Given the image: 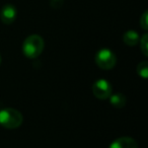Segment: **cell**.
Instances as JSON below:
<instances>
[{
	"instance_id": "obj_1",
	"label": "cell",
	"mask_w": 148,
	"mask_h": 148,
	"mask_svg": "<svg viewBox=\"0 0 148 148\" xmlns=\"http://www.w3.org/2000/svg\"><path fill=\"white\" fill-rule=\"evenodd\" d=\"M45 43L41 36L31 35L25 40L23 44V55L29 59H36L42 54Z\"/></svg>"
},
{
	"instance_id": "obj_2",
	"label": "cell",
	"mask_w": 148,
	"mask_h": 148,
	"mask_svg": "<svg viewBox=\"0 0 148 148\" xmlns=\"http://www.w3.org/2000/svg\"><path fill=\"white\" fill-rule=\"evenodd\" d=\"M23 115L15 109L5 108L0 111V125L6 129H16L23 124Z\"/></svg>"
},
{
	"instance_id": "obj_3",
	"label": "cell",
	"mask_w": 148,
	"mask_h": 148,
	"mask_svg": "<svg viewBox=\"0 0 148 148\" xmlns=\"http://www.w3.org/2000/svg\"><path fill=\"white\" fill-rule=\"evenodd\" d=\"M95 63L103 70L113 69L117 63V57L111 50L101 49L95 55Z\"/></svg>"
},
{
	"instance_id": "obj_4",
	"label": "cell",
	"mask_w": 148,
	"mask_h": 148,
	"mask_svg": "<svg viewBox=\"0 0 148 148\" xmlns=\"http://www.w3.org/2000/svg\"><path fill=\"white\" fill-rule=\"evenodd\" d=\"M111 83L106 79H99L92 84V93L99 99H107L112 95Z\"/></svg>"
},
{
	"instance_id": "obj_5",
	"label": "cell",
	"mask_w": 148,
	"mask_h": 148,
	"mask_svg": "<svg viewBox=\"0 0 148 148\" xmlns=\"http://www.w3.org/2000/svg\"><path fill=\"white\" fill-rule=\"evenodd\" d=\"M17 15V10L14 5L6 4L1 8L0 11V18L4 25H11L15 21Z\"/></svg>"
},
{
	"instance_id": "obj_6",
	"label": "cell",
	"mask_w": 148,
	"mask_h": 148,
	"mask_svg": "<svg viewBox=\"0 0 148 148\" xmlns=\"http://www.w3.org/2000/svg\"><path fill=\"white\" fill-rule=\"evenodd\" d=\"M110 148H138V144L136 140L131 137H121L116 139Z\"/></svg>"
},
{
	"instance_id": "obj_7",
	"label": "cell",
	"mask_w": 148,
	"mask_h": 148,
	"mask_svg": "<svg viewBox=\"0 0 148 148\" xmlns=\"http://www.w3.org/2000/svg\"><path fill=\"white\" fill-rule=\"evenodd\" d=\"M140 37L136 31H127L123 35V41L127 46H136L139 43Z\"/></svg>"
},
{
	"instance_id": "obj_8",
	"label": "cell",
	"mask_w": 148,
	"mask_h": 148,
	"mask_svg": "<svg viewBox=\"0 0 148 148\" xmlns=\"http://www.w3.org/2000/svg\"><path fill=\"white\" fill-rule=\"evenodd\" d=\"M110 101H111L112 106L117 109H122L126 106V97L120 92H117L115 95H110Z\"/></svg>"
},
{
	"instance_id": "obj_9",
	"label": "cell",
	"mask_w": 148,
	"mask_h": 148,
	"mask_svg": "<svg viewBox=\"0 0 148 148\" xmlns=\"http://www.w3.org/2000/svg\"><path fill=\"white\" fill-rule=\"evenodd\" d=\"M137 73L142 78H147L148 77V62L143 61L140 62L137 66Z\"/></svg>"
},
{
	"instance_id": "obj_10",
	"label": "cell",
	"mask_w": 148,
	"mask_h": 148,
	"mask_svg": "<svg viewBox=\"0 0 148 148\" xmlns=\"http://www.w3.org/2000/svg\"><path fill=\"white\" fill-rule=\"evenodd\" d=\"M139 41H140V49H141L143 55L145 56V57H147L148 56V35L147 34H144Z\"/></svg>"
},
{
	"instance_id": "obj_11",
	"label": "cell",
	"mask_w": 148,
	"mask_h": 148,
	"mask_svg": "<svg viewBox=\"0 0 148 148\" xmlns=\"http://www.w3.org/2000/svg\"><path fill=\"white\" fill-rule=\"evenodd\" d=\"M140 27L144 29V31H147L148 29V12L147 11H144V13L140 17Z\"/></svg>"
},
{
	"instance_id": "obj_12",
	"label": "cell",
	"mask_w": 148,
	"mask_h": 148,
	"mask_svg": "<svg viewBox=\"0 0 148 148\" xmlns=\"http://www.w3.org/2000/svg\"><path fill=\"white\" fill-rule=\"evenodd\" d=\"M64 0H50V4L54 9H58L62 6Z\"/></svg>"
},
{
	"instance_id": "obj_13",
	"label": "cell",
	"mask_w": 148,
	"mask_h": 148,
	"mask_svg": "<svg viewBox=\"0 0 148 148\" xmlns=\"http://www.w3.org/2000/svg\"><path fill=\"white\" fill-rule=\"evenodd\" d=\"M0 64H1V56H0Z\"/></svg>"
}]
</instances>
